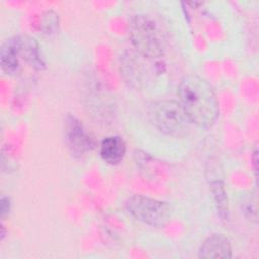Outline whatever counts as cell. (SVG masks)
<instances>
[{"mask_svg":"<svg viewBox=\"0 0 259 259\" xmlns=\"http://www.w3.org/2000/svg\"><path fill=\"white\" fill-rule=\"evenodd\" d=\"M179 103L190 122L211 126L219 116V103L211 85L197 75L184 77L178 86Z\"/></svg>","mask_w":259,"mask_h":259,"instance_id":"cell-1","label":"cell"},{"mask_svg":"<svg viewBox=\"0 0 259 259\" xmlns=\"http://www.w3.org/2000/svg\"><path fill=\"white\" fill-rule=\"evenodd\" d=\"M148 117L161 133L172 137H183L190 130L191 122L182 106L175 100H157L150 103Z\"/></svg>","mask_w":259,"mask_h":259,"instance_id":"cell-2","label":"cell"},{"mask_svg":"<svg viewBox=\"0 0 259 259\" xmlns=\"http://www.w3.org/2000/svg\"><path fill=\"white\" fill-rule=\"evenodd\" d=\"M128 33L132 45L143 57L160 58L164 54V46L159 29L147 15H134L130 20Z\"/></svg>","mask_w":259,"mask_h":259,"instance_id":"cell-3","label":"cell"},{"mask_svg":"<svg viewBox=\"0 0 259 259\" xmlns=\"http://www.w3.org/2000/svg\"><path fill=\"white\" fill-rule=\"evenodd\" d=\"M127 212L136 220L152 227L164 226L171 217L168 203L144 195H134L125 202Z\"/></svg>","mask_w":259,"mask_h":259,"instance_id":"cell-4","label":"cell"},{"mask_svg":"<svg viewBox=\"0 0 259 259\" xmlns=\"http://www.w3.org/2000/svg\"><path fill=\"white\" fill-rule=\"evenodd\" d=\"M66 142L75 156H82L94 148L93 138L85 131L83 124L75 116L68 115L65 121Z\"/></svg>","mask_w":259,"mask_h":259,"instance_id":"cell-5","label":"cell"},{"mask_svg":"<svg viewBox=\"0 0 259 259\" xmlns=\"http://www.w3.org/2000/svg\"><path fill=\"white\" fill-rule=\"evenodd\" d=\"M199 258H231L232 246L229 239L223 234H212L199 247Z\"/></svg>","mask_w":259,"mask_h":259,"instance_id":"cell-6","label":"cell"},{"mask_svg":"<svg viewBox=\"0 0 259 259\" xmlns=\"http://www.w3.org/2000/svg\"><path fill=\"white\" fill-rule=\"evenodd\" d=\"M17 45L20 59L25 60L31 67L41 71L46 68V63L40 55L37 41L28 35H17Z\"/></svg>","mask_w":259,"mask_h":259,"instance_id":"cell-7","label":"cell"},{"mask_svg":"<svg viewBox=\"0 0 259 259\" xmlns=\"http://www.w3.org/2000/svg\"><path fill=\"white\" fill-rule=\"evenodd\" d=\"M125 152V142L119 136L106 137L100 144V156L104 162L110 165L119 164L124 158Z\"/></svg>","mask_w":259,"mask_h":259,"instance_id":"cell-8","label":"cell"},{"mask_svg":"<svg viewBox=\"0 0 259 259\" xmlns=\"http://www.w3.org/2000/svg\"><path fill=\"white\" fill-rule=\"evenodd\" d=\"M20 56L18 52V45L16 36L7 39L0 52V62L2 70L6 74H16L20 69Z\"/></svg>","mask_w":259,"mask_h":259,"instance_id":"cell-9","label":"cell"},{"mask_svg":"<svg viewBox=\"0 0 259 259\" xmlns=\"http://www.w3.org/2000/svg\"><path fill=\"white\" fill-rule=\"evenodd\" d=\"M139 65V61L132 54H127L126 56H123L121 59L120 70L122 71L125 80L132 85L138 86V83L141 82L142 71Z\"/></svg>","mask_w":259,"mask_h":259,"instance_id":"cell-10","label":"cell"},{"mask_svg":"<svg viewBox=\"0 0 259 259\" xmlns=\"http://www.w3.org/2000/svg\"><path fill=\"white\" fill-rule=\"evenodd\" d=\"M211 192L213 194L218 210L221 217L225 219L228 217V198L223 183L219 180L211 182Z\"/></svg>","mask_w":259,"mask_h":259,"instance_id":"cell-11","label":"cell"},{"mask_svg":"<svg viewBox=\"0 0 259 259\" xmlns=\"http://www.w3.org/2000/svg\"><path fill=\"white\" fill-rule=\"evenodd\" d=\"M60 23L59 15L54 10H46L39 17V29L46 33L51 34L55 33L58 30Z\"/></svg>","mask_w":259,"mask_h":259,"instance_id":"cell-12","label":"cell"},{"mask_svg":"<svg viewBox=\"0 0 259 259\" xmlns=\"http://www.w3.org/2000/svg\"><path fill=\"white\" fill-rule=\"evenodd\" d=\"M10 209V198L7 196H2L1 197V203H0V211H1V217L4 218Z\"/></svg>","mask_w":259,"mask_h":259,"instance_id":"cell-13","label":"cell"}]
</instances>
